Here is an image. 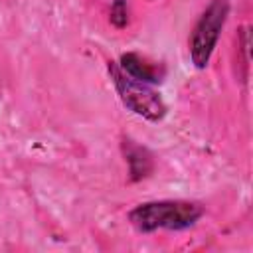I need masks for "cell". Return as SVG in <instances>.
Returning a JSON list of instances; mask_svg holds the SVG:
<instances>
[{"label": "cell", "instance_id": "1", "mask_svg": "<svg viewBox=\"0 0 253 253\" xmlns=\"http://www.w3.org/2000/svg\"><path fill=\"white\" fill-rule=\"evenodd\" d=\"M206 213V206L196 200H148L136 204L128 213V223L138 233L184 231L194 227Z\"/></svg>", "mask_w": 253, "mask_h": 253}, {"label": "cell", "instance_id": "2", "mask_svg": "<svg viewBox=\"0 0 253 253\" xmlns=\"http://www.w3.org/2000/svg\"><path fill=\"white\" fill-rule=\"evenodd\" d=\"M107 73L113 83V89L123 103L126 111L132 115L148 121V123H160L168 115V105L162 99V95L154 89V85L142 83L138 79L128 77L117 61H107Z\"/></svg>", "mask_w": 253, "mask_h": 253}, {"label": "cell", "instance_id": "3", "mask_svg": "<svg viewBox=\"0 0 253 253\" xmlns=\"http://www.w3.org/2000/svg\"><path fill=\"white\" fill-rule=\"evenodd\" d=\"M231 12L229 0H210V4L198 16L188 36V55L196 69H206L217 47L221 32Z\"/></svg>", "mask_w": 253, "mask_h": 253}, {"label": "cell", "instance_id": "4", "mask_svg": "<svg viewBox=\"0 0 253 253\" xmlns=\"http://www.w3.org/2000/svg\"><path fill=\"white\" fill-rule=\"evenodd\" d=\"M119 67L132 79H138L142 83H148V85H158L164 81V67L160 63H154L150 61L148 57L136 53V51H126L119 57Z\"/></svg>", "mask_w": 253, "mask_h": 253}, {"label": "cell", "instance_id": "5", "mask_svg": "<svg viewBox=\"0 0 253 253\" xmlns=\"http://www.w3.org/2000/svg\"><path fill=\"white\" fill-rule=\"evenodd\" d=\"M121 150H123L126 168H128L130 182H140L154 172V156L146 146L125 136L121 142Z\"/></svg>", "mask_w": 253, "mask_h": 253}, {"label": "cell", "instance_id": "6", "mask_svg": "<svg viewBox=\"0 0 253 253\" xmlns=\"http://www.w3.org/2000/svg\"><path fill=\"white\" fill-rule=\"evenodd\" d=\"M109 22L117 30H125L130 22V8L126 0H113L109 8Z\"/></svg>", "mask_w": 253, "mask_h": 253}, {"label": "cell", "instance_id": "7", "mask_svg": "<svg viewBox=\"0 0 253 253\" xmlns=\"http://www.w3.org/2000/svg\"><path fill=\"white\" fill-rule=\"evenodd\" d=\"M148 2H154V0H148Z\"/></svg>", "mask_w": 253, "mask_h": 253}]
</instances>
